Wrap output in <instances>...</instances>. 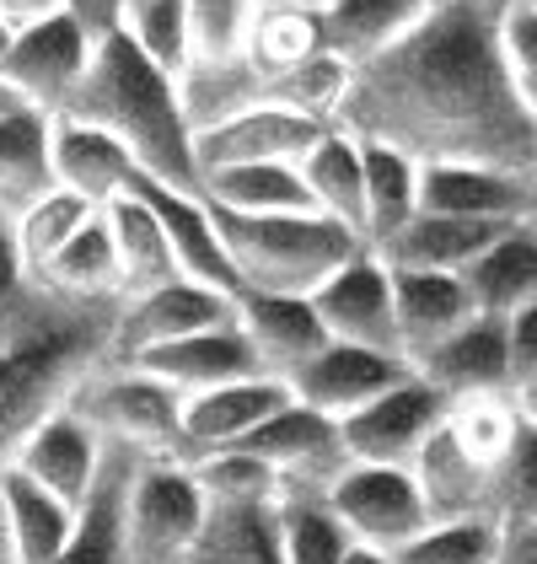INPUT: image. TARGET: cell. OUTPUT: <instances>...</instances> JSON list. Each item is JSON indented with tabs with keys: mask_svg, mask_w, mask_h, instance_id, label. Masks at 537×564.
Masks as SVG:
<instances>
[{
	"mask_svg": "<svg viewBox=\"0 0 537 564\" xmlns=\"http://www.w3.org/2000/svg\"><path fill=\"white\" fill-rule=\"evenodd\" d=\"M339 124L419 162L537 173V124L500 54V28L462 0L436 6L408 39L360 65Z\"/></svg>",
	"mask_w": 537,
	"mask_h": 564,
	"instance_id": "1",
	"label": "cell"
},
{
	"mask_svg": "<svg viewBox=\"0 0 537 564\" xmlns=\"http://www.w3.org/2000/svg\"><path fill=\"white\" fill-rule=\"evenodd\" d=\"M76 119H87L97 130L130 145L140 173L178 183V188H199V151H194V119L183 108L178 76L162 70L130 33L102 39L91 54V70L81 91L70 97Z\"/></svg>",
	"mask_w": 537,
	"mask_h": 564,
	"instance_id": "2",
	"label": "cell"
},
{
	"mask_svg": "<svg viewBox=\"0 0 537 564\" xmlns=\"http://www.w3.org/2000/svg\"><path fill=\"white\" fill-rule=\"evenodd\" d=\"M221 216L226 253L237 263L242 291H280V296H313L322 280H333L355 259L360 242L350 226L322 210H291V216Z\"/></svg>",
	"mask_w": 537,
	"mask_h": 564,
	"instance_id": "3",
	"label": "cell"
},
{
	"mask_svg": "<svg viewBox=\"0 0 537 564\" xmlns=\"http://www.w3.org/2000/svg\"><path fill=\"white\" fill-rule=\"evenodd\" d=\"M70 409H81L108 446H124L134 457H188L183 392L134 360H102L76 388Z\"/></svg>",
	"mask_w": 537,
	"mask_h": 564,
	"instance_id": "4",
	"label": "cell"
},
{
	"mask_svg": "<svg viewBox=\"0 0 537 564\" xmlns=\"http://www.w3.org/2000/svg\"><path fill=\"white\" fill-rule=\"evenodd\" d=\"M216 517L188 457H140L130 478V560L188 564Z\"/></svg>",
	"mask_w": 537,
	"mask_h": 564,
	"instance_id": "5",
	"label": "cell"
},
{
	"mask_svg": "<svg viewBox=\"0 0 537 564\" xmlns=\"http://www.w3.org/2000/svg\"><path fill=\"white\" fill-rule=\"evenodd\" d=\"M328 500L350 521L355 543H376V549H403L436 521L414 468L403 463H350L328 484Z\"/></svg>",
	"mask_w": 537,
	"mask_h": 564,
	"instance_id": "6",
	"label": "cell"
},
{
	"mask_svg": "<svg viewBox=\"0 0 537 564\" xmlns=\"http://www.w3.org/2000/svg\"><path fill=\"white\" fill-rule=\"evenodd\" d=\"M91 54H97V39L87 28L59 11L48 22H33L11 39V54L0 59V70L17 82V91L39 108V113H65L70 97L81 91L91 70Z\"/></svg>",
	"mask_w": 537,
	"mask_h": 564,
	"instance_id": "7",
	"label": "cell"
},
{
	"mask_svg": "<svg viewBox=\"0 0 537 564\" xmlns=\"http://www.w3.org/2000/svg\"><path fill=\"white\" fill-rule=\"evenodd\" d=\"M313 302H317V312H322V323H328V334H333V339L403 355L393 263L382 259L376 248H360L355 259L344 263L333 280H322V285H317ZM403 360H408V355H403Z\"/></svg>",
	"mask_w": 537,
	"mask_h": 564,
	"instance_id": "8",
	"label": "cell"
},
{
	"mask_svg": "<svg viewBox=\"0 0 537 564\" xmlns=\"http://www.w3.org/2000/svg\"><path fill=\"white\" fill-rule=\"evenodd\" d=\"M447 409H451L447 392L414 371L393 392H382L376 403L355 409L339 425H344V446H350L355 463H403L408 468L419 457V446L441 431Z\"/></svg>",
	"mask_w": 537,
	"mask_h": 564,
	"instance_id": "9",
	"label": "cell"
},
{
	"mask_svg": "<svg viewBox=\"0 0 537 564\" xmlns=\"http://www.w3.org/2000/svg\"><path fill=\"white\" fill-rule=\"evenodd\" d=\"M333 124H322L302 108H285V102H253L242 113H231L221 124L194 134V151H199V173H216V167H237V162H302L322 134Z\"/></svg>",
	"mask_w": 537,
	"mask_h": 564,
	"instance_id": "10",
	"label": "cell"
},
{
	"mask_svg": "<svg viewBox=\"0 0 537 564\" xmlns=\"http://www.w3.org/2000/svg\"><path fill=\"white\" fill-rule=\"evenodd\" d=\"M237 317V296L231 291H216L205 280H167V285H151L140 296H124L119 306V334H113V360H130L151 345H173V339H188L199 328H216V323H231Z\"/></svg>",
	"mask_w": 537,
	"mask_h": 564,
	"instance_id": "11",
	"label": "cell"
},
{
	"mask_svg": "<svg viewBox=\"0 0 537 564\" xmlns=\"http://www.w3.org/2000/svg\"><path fill=\"white\" fill-rule=\"evenodd\" d=\"M242 446H253L259 457H268L285 489H328L333 478L344 474L355 457L344 446V425L333 414H322L313 403H285L264 431H253Z\"/></svg>",
	"mask_w": 537,
	"mask_h": 564,
	"instance_id": "12",
	"label": "cell"
},
{
	"mask_svg": "<svg viewBox=\"0 0 537 564\" xmlns=\"http://www.w3.org/2000/svg\"><path fill=\"white\" fill-rule=\"evenodd\" d=\"M403 377H414V366L393 355V349H365V345H344L333 339L328 349H317L313 360L291 377V388L302 403H313L333 420H350L355 409L376 403L382 392H393Z\"/></svg>",
	"mask_w": 537,
	"mask_h": 564,
	"instance_id": "13",
	"label": "cell"
},
{
	"mask_svg": "<svg viewBox=\"0 0 537 564\" xmlns=\"http://www.w3.org/2000/svg\"><path fill=\"white\" fill-rule=\"evenodd\" d=\"M285 403H296V388L274 371H253V377H237V382H221V388L188 392L183 398L188 457L216 452V446H242L253 431H264Z\"/></svg>",
	"mask_w": 537,
	"mask_h": 564,
	"instance_id": "14",
	"label": "cell"
},
{
	"mask_svg": "<svg viewBox=\"0 0 537 564\" xmlns=\"http://www.w3.org/2000/svg\"><path fill=\"white\" fill-rule=\"evenodd\" d=\"M134 194H145L151 210L162 216L167 237H173V253H178V269L188 280H205V285H216V291L242 296L237 263H231L226 237H221V216H216V205H210L199 188H178V183H162V177L140 173L134 177Z\"/></svg>",
	"mask_w": 537,
	"mask_h": 564,
	"instance_id": "15",
	"label": "cell"
},
{
	"mask_svg": "<svg viewBox=\"0 0 537 564\" xmlns=\"http://www.w3.org/2000/svg\"><path fill=\"white\" fill-rule=\"evenodd\" d=\"M11 463L81 511V500H87L91 489H97V478H102L108 441H102V431L91 425L81 409H70V403H65V409H54L44 425L17 446V457H11Z\"/></svg>",
	"mask_w": 537,
	"mask_h": 564,
	"instance_id": "16",
	"label": "cell"
},
{
	"mask_svg": "<svg viewBox=\"0 0 537 564\" xmlns=\"http://www.w3.org/2000/svg\"><path fill=\"white\" fill-rule=\"evenodd\" d=\"M419 210L473 220H527L537 216V183L533 173L484 167V162H425Z\"/></svg>",
	"mask_w": 537,
	"mask_h": 564,
	"instance_id": "17",
	"label": "cell"
},
{
	"mask_svg": "<svg viewBox=\"0 0 537 564\" xmlns=\"http://www.w3.org/2000/svg\"><path fill=\"white\" fill-rule=\"evenodd\" d=\"M48 151H54V183L91 199L97 210L113 205L119 194H130L134 177H140L130 145L87 124V119H76V113H48Z\"/></svg>",
	"mask_w": 537,
	"mask_h": 564,
	"instance_id": "18",
	"label": "cell"
},
{
	"mask_svg": "<svg viewBox=\"0 0 537 564\" xmlns=\"http://www.w3.org/2000/svg\"><path fill=\"white\" fill-rule=\"evenodd\" d=\"M130 360L134 366H145L151 377H162L167 388H178L183 398L264 371L259 349H253L248 328H242L237 317H231V323H216V328H199V334H188V339H173V345L140 349V355H130Z\"/></svg>",
	"mask_w": 537,
	"mask_h": 564,
	"instance_id": "19",
	"label": "cell"
},
{
	"mask_svg": "<svg viewBox=\"0 0 537 564\" xmlns=\"http://www.w3.org/2000/svg\"><path fill=\"white\" fill-rule=\"evenodd\" d=\"M237 323L248 328V339L259 349L264 371L274 377H296L317 349L333 345L322 312L313 296H280V291H242L237 296Z\"/></svg>",
	"mask_w": 537,
	"mask_h": 564,
	"instance_id": "20",
	"label": "cell"
},
{
	"mask_svg": "<svg viewBox=\"0 0 537 564\" xmlns=\"http://www.w3.org/2000/svg\"><path fill=\"white\" fill-rule=\"evenodd\" d=\"M414 371L425 382L447 392V398H468V392H516L511 388V339H505V317H468L451 339L430 349L425 360H414Z\"/></svg>",
	"mask_w": 537,
	"mask_h": 564,
	"instance_id": "21",
	"label": "cell"
},
{
	"mask_svg": "<svg viewBox=\"0 0 537 564\" xmlns=\"http://www.w3.org/2000/svg\"><path fill=\"white\" fill-rule=\"evenodd\" d=\"M393 291H398V334L408 366L425 360L441 339H451L468 317H479L468 280L447 274V269H398L393 263Z\"/></svg>",
	"mask_w": 537,
	"mask_h": 564,
	"instance_id": "22",
	"label": "cell"
},
{
	"mask_svg": "<svg viewBox=\"0 0 537 564\" xmlns=\"http://www.w3.org/2000/svg\"><path fill=\"white\" fill-rule=\"evenodd\" d=\"M511 226H516V220H473V216H436V210H419V216L408 220L398 237H387L376 253L387 263H398V269H447V274H468Z\"/></svg>",
	"mask_w": 537,
	"mask_h": 564,
	"instance_id": "23",
	"label": "cell"
},
{
	"mask_svg": "<svg viewBox=\"0 0 537 564\" xmlns=\"http://www.w3.org/2000/svg\"><path fill=\"white\" fill-rule=\"evenodd\" d=\"M425 500H430V517L436 521H451V517H494V474L490 463H479L457 435L451 425L441 420V431L430 435L419 446V457L408 463Z\"/></svg>",
	"mask_w": 537,
	"mask_h": 564,
	"instance_id": "24",
	"label": "cell"
},
{
	"mask_svg": "<svg viewBox=\"0 0 537 564\" xmlns=\"http://www.w3.org/2000/svg\"><path fill=\"white\" fill-rule=\"evenodd\" d=\"M134 452L108 446L102 478L81 500L76 517V538L54 564H134L130 560V478H134Z\"/></svg>",
	"mask_w": 537,
	"mask_h": 564,
	"instance_id": "25",
	"label": "cell"
},
{
	"mask_svg": "<svg viewBox=\"0 0 537 564\" xmlns=\"http://www.w3.org/2000/svg\"><path fill=\"white\" fill-rule=\"evenodd\" d=\"M0 511H6V532H11V554L17 564H54L70 538H76V506L44 489L39 478H28L17 463L0 468Z\"/></svg>",
	"mask_w": 537,
	"mask_h": 564,
	"instance_id": "26",
	"label": "cell"
},
{
	"mask_svg": "<svg viewBox=\"0 0 537 564\" xmlns=\"http://www.w3.org/2000/svg\"><path fill=\"white\" fill-rule=\"evenodd\" d=\"M199 194L226 216H291L317 210L302 162H237L199 177Z\"/></svg>",
	"mask_w": 537,
	"mask_h": 564,
	"instance_id": "27",
	"label": "cell"
},
{
	"mask_svg": "<svg viewBox=\"0 0 537 564\" xmlns=\"http://www.w3.org/2000/svg\"><path fill=\"white\" fill-rule=\"evenodd\" d=\"M268 517L280 564H344L355 549V532L333 511L328 489H280Z\"/></svg>",
	"mask_w": 537,
	"mask_h": 564,
	"instance_id": "28",
	"label": "cell"
},
{
	"mask_svg": "<svg viewBox=\"0 0 537 564\" xmlns=\"http://www.w3.org/2000/svg\"><path fill=\"white\" fill-rule=\"evenodd\" d=\"M302 173H307L317 210L333 216L339 226H350L360 242L371 248V231H365V145H360V134L333 124L302 156Z\"/></svg>",
	"mask_w": 537,
	"mask_h": 564,
	"instance_id": "29",
	"label": "cell"
},
{
	"mask_svg": "<svg viewBox=\"0 0 537 564\" xmlns=\"http://www.w3.org/2000/svg\"><path fill=\"white\" fill-rule=\"evenodd\" d=\"M102 216H108V231H113V248H119V263H124V291L140 296V291H151V285H167V280H178V253H173V237H167V226L162 216L151 210V199L145 194H119L113 205H102Z\"/></svg>",
	"mask_w": 537,
	"mask_h": 564,
	"instance_id": "30",
	"label": "cell"
},
{
	"mask_svg": "<svg viewBox=\"0 0 537 564\" xmlns=\"http://www.w3.org/2000/svg\"><path fill=\"white\" fill-rule=\"evenodd\" d=\"M425 17H430V6H419V0H333L322 11V39L360 70L376 54H387L398 39H408Z\"/></svg>",
	"mask_w": 537,
	"mask_h": 564,
	"instance_id": "31",
	"label": "cell"
},
{
	"mask_svg": "<svg viewBox=\"0 0 537 564\" xmlns=\"http://www.w3.org/2000/svg\"><path fill=\"white\" fill-rule=\"evenodd\" d=\"M462 280L473 291V306L490 317H511L527 302H537V216L516 220Z\"/></svg>",
	"mask_w": 537,
	"mask_h": 564,
	"instance_id": "32",
	"label": "cell"
},
{
	"mask_svg": "<svg viewBox=\"0 0 537 564\" xmlns=\"http://www.w3.org/2000/svg\"><path fill=\"white\" fill-rule=\"evenodd\" d=\"M33 280H48L54 291L65 296H81V302H124V263H119V248H113V231H108V216H97L54 253L48 269H39Z\"/></svg>",
	"mask_w": 537,
	"mask_h": 564,
	"instance_id": "33",
	"label": "cell"
},
{
	"mask_svg": "<svg viewBox=\"0 0 537 564\" xmlns=\"http://www.w3.org/2000/svg\"><path fill=\"white\" fill-rule=\"evenodd\" d=\"M365 231H371V248H382L387 237H398L408 220L419 216V173L425 162L408 156L387 140H365Z\"/></svg>",
	"mask_w": 537,
	"mask_h": 564,
	"instance_id": "34",
	"label": "cell"
},
{
	"mask_svg": "<svg viewBox=\"0 0 537 564\" xmlns=\"http://www.w3.org/2000/svg\"><path fill=\"white\" fill-rule=\"evenodd\" d=\"M54 188V151H48V113L0 119V216L17 220L33 199Z\"/></svg>",
	"mask_w": 537,
	"mask_h": 564,
	"instance_id": "35",
	"label": "cell"
},
{
	"mask_svg": "<svg viewBox=\"0 0 537 564\" xmlns=\"http://www.w3.org/2000/svg\"><path fill=\"white\" fill-rule=\"evenodd\" d=\"M178 91H183V108L194 119V134L221 124L231 113L253 108L268 97V82L242 59H194L188 70H178Z\"/></svg>",
	"mask_w": 537,
	"mask_h": 564,
	"instance_id": "36",
	"label": "cell"
},
{
	"mask_svg": "<svg viewBox=\"0 0 537 564\" xmlns=\"http://www.w3.org/2000/svg\"><path fill=\"white\" fill-rule=\"evenodd\" d=\"M188 468L199 478V489L210 495V506H274L285 478L280 468L259 457L253 446H216V452H194Z\"/></svg>",
	"mask_w": 537,
	"mask_h": 564,
	"instance_id": "37",
	"label": "cell"
},
{
	"mask_svg": "<svg viewBox=\"0 0 537 564\" xmlns=\"http://www.w3.org/2000/svg\"><path fill=\"white\" fill-rule=\"evenodd\" d=\"M511 543V527L500 517H451L430 521L419 538H408L398 554V564H500Z\"/></svg>",
	"mask_w": 537,
	"mask_h": 564,
	"instance_id": "38",
	"label": "cell"
},
{
	"mask_svg": "<svg viewBox=\"0 0 537 564\" xmlns=\"http://www.w3.org/2000/svg\"><path fill=\"white\" fill-rule=\"evenodd\" d=\"M328 39H322V17L317 11H296V6H268L253 22V39H248V65L264 76V82H280L285 70L307 65L313 54H322Z\"/></svg>",
	"mask_w": 537,
	"mask_h": 564,
	"instance_id": "39",
	"label": "cell"
},
{
	"mask_svg": "<svg viewBox=\"0 0 537 564\" xmlns=\"http://www.w3.org/2000/svg\"><path fill=\"white\" fill-rule=\"evenodd\" d=\"M97 216V205L91 199H81V194H70V188H48L44 199H33L22 216L11 220V231H17V253H22V269L28 274H39V269H48L54 263V253L87 226V220Z\"/></svg>",
	"mask_w": 537,
	"mask_h": 564,
	"instance_id": "40",
	"label": "cell"
},
{
	"mask_svg": "<svg viewBox=\"0 0 537 564\" xmlns=\"http://www.w3.org/2000/svg\"><path fill=\"white\" fill-rule=\"evenodd\" d=\"M447 425L479 463L500 468L527 420H522V409H516V392H468V398H451Z\"/></svg>",
	"mask_w": 537,
	"mask_h": 564,
	"instance_id": "41",
	"label": "cell"
},
{
	"mask_svg": "<svg viewBox=\"0 0 537 564\" xmlns=\"http://www.w3.org/2000/svg\"><path fill=\"white\" fill-rule=\"evenodd\" d=\"M134 44L145 48L162 70H188L194 65V28H188V0H140L130 6V22H124Z\"/></svg>",
	"mask_w": 537,
	"mask_h": 564,
	"instance_id": "42",
	"label": "cell"
},
{
	"mask_svg": "<svg viewBox=\"0 0 537 564\" xmlns=\"http://www.w3.org/2000/svg\"><path fill=\"white\" fill-rule=\"evenodd\" d=\"M264 0H188L194 59H242Z\"/></svg>",
	"mask_w": 537,
	"mask_h": 564,
	"instance_id": "43",
	"label": "cell"
},
{
	"mask_svg": "<svg viewBox=\"0 0 537 564\" xmlns=\"http://www.w3.org/2000/svg\"><path fill=\"white\" fill-rule=\"evenodd\" d=\"M494 517L516 527H537V425H522L516 446L494 474Z\"/></svg>",
	"mask_w": 537,
	"mask_h": 564,
	"instance_id": "44",
	"label": "cell"
},
{
	"mask_svg": "<svg viewBox=\"0 0 537 564\" xmlns=\"http://www.w3.org/2000/svg\"><path fill=\"white\" fill-rule=\"evenodd\" d=\"M500 54L516 76H537V6L522 0L505 22H500Z\"/></svg>",
	"mask_w": 537,
	"mask_h": 564,
	"instance_id": "45",
	"label": "cell"
},
{
	"mask_svg": "<svg viewBox=\"0 0 537 564\" xmlns=\"http://www.w3.org/2000/svg\"><path fill=\"white\" fill-rule=\"evenodd\" d=\"M505 339H511V388L537 377V302L505 317Z\"/></svg>",
	"mask_w": 537,
	"mask_h": 564,
	"instance_id": "46",
	"label": "cell"
},
{
	"mask_svg": "<svg viewBox=\"0 0 537 564\" xmlns=\"http://www.w3.org/2000/svg\"><path fill=\"white\" fill-rule=\"evenodd\" d=\"M65 11L87 28L97 44L113 39V33H124V22H130V0H65Z\"/></svg>",
	"mask_w": 537,
	"mask_h": 564,
	"instance_id": "47",
	"label": "cell"
},
{
	"mask_svg": "<svg viewBox=\"0 0 537 564\" xmlns=\"http://www.w3.org/2000/svg\"><path fill=\"white\" fill-rule=\"evenodd\" d=\"M22 280H28V269H22V253H17V231H11V220L0 216V302H6Z\"/></svg>",
	"mask_w": 537,
	"mask_h": 564,
	"instance_id": "48",
	"label": "cell"
},
{
	"mask_svg": "<svg viewBox=\"0 0 537 564\" xmlns=\"http://www.w3.org/2000/svg\"><path fill=\"white\" fill-rule=\"evenodd\" d=\"M65 11V0H0V17L22 33V28H33V22H48V17H59Z\"/></svg>",
	"mask_w": 537,
	"mask_h": 564,
	"instance_id": "49",
	"label": "cell"
},
{
	"mask_svg": "<svg viewBox=\"0 0 537 564\" xmlns=\"http://www.w3.org/2000/svg\"><path fill=\"white\" fill-rule=\"evenodd\" d=\"M500 564H537V527H516L511 543H505V560Z\"/></svg>",
	"mask_w": 537,
	"mask_h": 564,
	"instance_id": "50",
	"label": "cell"
},
{
	"mask_svg": "<svg viewBox=\"0 0 537 564\" xmlns=\"http://www.w3.org/2000/svg\"><path fill=\"white\" fill-rule=\"evenodd\" d=\"M17 113H33V102L17 91V82L0 70V119H17Z\"/></svg>",
	"mask_w": 537,
	"mask_h": 564,
	"instance_id": "51",
	"label": "cell"
},
{
	"mask_svg": "<svg viewBox=\"0 0 537 564\" xmlns=\"http://www.w3.org/2000/svg\"><path fill=\"white\" fill-rule=\"evenodd\" d=\"M462 6H468V11H479L484 22H494V28H500V22H505V17H511L522 0H462Z\"/></svg>",
	"mask_w": 537,
	"mask_h": 564,
	"instance_id": "52",
	"label": "cell"
},
{
	"mask_svg": "<svg viewBox=\"0 0 537 564\" xmlns=\"http://www.w3.org/2000/svg\"><path fill=\"white\" fill-rule=\"evenodd\" d=\"M344 564H398V554L393 549H376V543H355Z\"/></svg>",
	"mask_w": 537,
	"mask_h": 564,
	"instance_id": "53",
	"label": "cell"
},
{
	"mask_svg": "<svg viewBox=\"0 0 537 564\" xmlns=\"http://www.w3.org/2000/svg\"><path fill=\"white\" fill-rule=\"evenodd\" d=\"M516 409H522V420H527V425H537V377L516 388Z\"/></svg>",
	"mask_w": 537,
	"mask_h": 564,
	"instance_id": "54",
	"label": "cell"
},
{
	"mask_svg": "<svg viewBox=\"0 0 537 564\" xmlns=\"http://www.w3.org/2000/svg\"><path fill=\"white\" fill-rule=\"evenodd\" d=\"M516 91H522V102H527V113L537 124V76H516Z\"/></svg>",
	"mask_w": 537,
	"mask_h": 564,
	"instance_id": "55",
	"label": "cell"
},
{
	"mask_svg": "<svg viewBox=\"0 0 537 564\" xmlns=\"http://www.w3.org/2000/svg\"><path fill=\"white\" fill-rule=\"evenodd\" d=\"M268 6H296V11H317V17H322L333 0H268Z\"/></svg>",
	"mask_w": 537,
	"mask_h": 564,
	"instance_id": "56",
	"label": "cell"
},
{
	"mask_svg": "<svg viewBox=\"0 0 537 564\" xmlns=\"http://www.w3.org/2000/svg\"><path fill=\"white\" fill-rule=\"evenodd\" d=\"M0 564H17V554H11V532H6V511H0Z\"/></svg>",
	"mask_w": 537,
	"mask_h": 564,
	"instance_id": "57",
	"label": "cell"
},
{
	"mask_svg": "<svg viewBox=\"0 0 537 564\" xmlns=\"http://www.w3.org/2000/svg\"><path fill=\"white\" fill-rule=\"evenodd\" d=\"M11 39H17V28H11V22H6V17H0V59H6V54H11Z\"/></svg>",
	"mask_w": 537,
	"mask_h": 564,
	"instance_id": "58",
	"label": "cell"
},
{
	"mask_svg": "<svg viewBox=\"0 0 537 564\" xmlns=\"http://www.w3.org/2000/svg\"><path fill=\"white\" fill-rule=\"evenodd\" d=\"M419 6H430V11H436V6H447V0H419Z\"/></svg>",
	"mask_w": 537,
	"mask_h": 564,
	"instance_id": "59",
	"label": "cell"
},
{
	"mask_svg": "<svg viewBox=\"0 0 537 564\" xmlns=\"http://www.w3.org/2000/svg\"><path fill=\"white\" fill-rule=\"evenodd\" d=\"M130 6H140V0H130Z\"/></svg>",
	"mask_w": 537,
	"mask_h": 564,
	"instance_id": "60",
	"label": "cell"
},
{
	"mask_svg": "<svg viewBox=\"0 0 537 564\" xmlns=\"http://www.w3.org/2000/svg\"><path fill=\"white\" fill-rule=\"evenodd\" d=\"M533 183H537V173H533Z\"/></svg>",
	"mask_w": 537,
	"mask_h": 564,
	"instance_id": "61",
	"label": "cell"
},
{
	"mask_svg": "<svg viewBox=\"0 0 537 564\" xmlns=\"http://www.w3.org/2000/svg\"><path fill=\"white\" fill-rule=\"evenodd\" d=\"M533 6H537V0H533Z\"/></svg>",
	"mask_w": 537,
	"mask_h": 564,
	"instance_id": "62",
	"label": "cell"
}]
</instances>
